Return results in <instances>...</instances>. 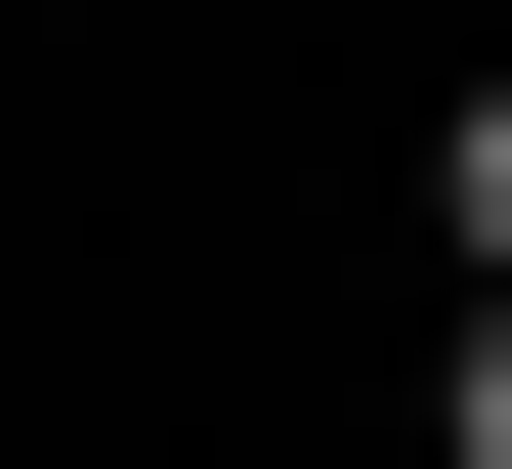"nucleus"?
<instances>
[{"instance_id":"1","label":"nucleus","mask_w":512,"mask_h":469,"mask_svg":"<svg viewBox=\"0 0 512 469\" xmlns=\"http://www.w3.org/2000/svg\"><path fill=\"white\" fill-rule=\"evenodd\" d=\"M427 214H470V299H512V86H470V128H427Z\"/></svg>"},{"instance_id":"2","label":"nucleus","mask_w":512,"mask_h":469,"mask_svg":"<svg viewBox=\"0 0 512 469\" xmlns=\"http://www.w3.org/2000/svg\"><path fill=\"white\" fill-rule=\"evenodd\" d=\"M427 469H512V299H470V384H427Z\"/></svg>"}]
</instances>
